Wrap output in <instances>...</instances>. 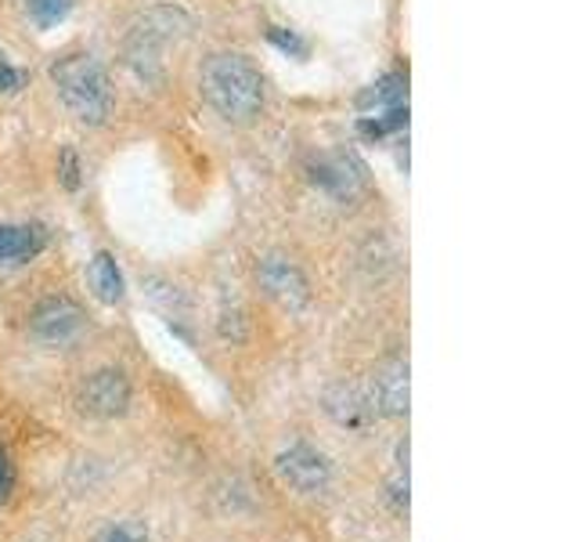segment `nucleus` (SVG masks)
Listing matches in <instances>:
<instances>
[{"mask_svg": "<svg viewBox=\"0 0 577 542\" xmlns=\"http://www.w3.org/2000/svg\"><path fill=\"white\" fill-rule=\"evenodd\" d=\"M199 91L213 113L228 124L245 127L264 113V76L245 54H210L199 70Z\"/></svg>", "mask_w": 577, "mask_h": 542, "instance_id": "1", "label": "nucleus"}, {"mask_svg": "<svg viewBox=\"0 0 577 542\" xmlns=\"http://www.w3.org/2000/svg\"><path fill=\"white\" fill-rule=\"evenodd\" d=\"M51 84L80 124L102 127L113 113V84L94 54H65L51 65Z\"/></svg>", "mask_w": 577, "mask_h": 542, "instance_id": "2", "label": "nucleus"}, {"mask_svg": "<svg viewBox=\"0 0 577 542\" xmlns=\"http://www.w3.org/2000/svg\"><path fill=\"white\" fill-rule=\"evenodd\" d=\"M84 325H87V319L76 301H69V296H48V301H40L33 308L30 336L44 347H65L84 333Z\"/></svg>", "mask_w": 577, "mask_h": 542, "instance_id": "3", "label": "nucleus"}, {"mask_svg": "<svg viewBox=\"0 0 577 542\" xmlns=\"http://www.w3.org/2000/svg\"><path fill=\"white\" fill-rule=\"evenodd\" d=\"M256 279H260V286H264V293L271 296V301L288 308V311H300L311 301L307 275L300 271L296 261H288L285 253H267L256 268Z\"/></svg>", "mask_w": 577, "mask_h": 542, "instance_id": "4", "label": "nucleus"}, {"mask_svg": "<svg viewBox=\"0 0 577 542\" xmlns=\"http://www.w3.org/2000/svg\"><path fill=\"white\" fill-rule=\"evenodd\" d=\"M279 473L296 492L314 496V492H325L328 481H333V463H328V456L314 449V445L296 441L279 456Z\"/></svg>", "mask_w": 577, "mask_h": 542, "instance_id": "5", "label": "nucleus"}, {"mask_svg": "<svg viewBox=\"0 0 577 542\" xmlns=\"http://www.w3.org/2000/svg\"><path fill=\"white\" fill-rule=\"evenodd\" d=\"M130 405V379L119 369H98L80 387V409L98 419H116Z\"/></svg>", "mask_w": 577, "mask_h": 542, "instance_id": "6", "label": "nucleus"}, {"mask_svg": "<svg viewBox=\"0 0 577 542\" xmlns=\"http://www.w3.org/2000/svg\"><path fill=\"white\" fill-rule=\"evenodd\" d=\"M325 413L347 430H368L379 416L376 402H373V390H368L365 384H347V379L336 384L325 395Z\"/></svg>", "mask_w": 577, "mask_h": 542, "instance_id": "7", "label": "nucleus"}, {"mask_svg": "<svg viewBox=\"0 0 577 542\" xmlns=\"http://www.w3.org/2000/svg\"><path fill=\"white\" fill-rule=\"evenodd\" d=\"M314 185L328 192L336 202H350L365 192V167L354 156H325L314 167Z\"/></svg>", "mask_w": 577, "mask_h": 542, "instance_id": "8", "label": "nucleus"}, {"mask_svg": "<svg viewBox=\"0 0 577 542\" xmlns=\"http://www.w3.org/2000/svg\"><path fill=\"white\" fill-rule=\"evenodd\" d=\"M368 390H373L379 416H394V419L408 416V362L405 358L382 362L373 376V384H368Z\"/></svg>", "mask_w": 577, "mask_h": 542, "instance_id": "9", "label": "nucleus"}, {"mask_svg": "<svg viewBox=\"0 0 577 542\" xmlns=\"http://www.w3.org/2000/svg\"><path fill=\"white\" fill-rule=\"evenodd\" d=\"M44 228L40 225H0V264H25L44 250Z\"/></svg>", "mask_w": 577, "mask_h": 542, "instance_id": "10", "label": "nucleus"}, {"mask_svg": "<svg viewBox=\"0 0 577 542\" xmlns=\"http://www.w3.org/2000/svg\"><path fill=\"white\" fill-rule=\"evenodd\" d=\"M91 286H94V296H98L102 304H119L123 301V275H119V264L113 253H94L91 261Z\"/></svg>", "mask_w": 577, "mask_h": 542, "instance_id": "11", "label": "nucleus"}, {"mask_svg": "<svg viewBox=\"0 0 577 542\" xmlns=\"http://www.w3.org/2000/svg\"><path fill=\"white\" fill-rule=\"evenodd\" d=\"M365 108H394V105H408V80L405 76H382L376 87H368L361 94Z\"/></svg>", "mask_w": 577, "mask_h": 542, "instance_id": "12", "label": "nucleus"}, {"mask_svg": "<svg viewBox=\"0 0 577 542\" xmlns=\"http://www.w3.org/2000/svg\"><path fill=\"white\" fill-rule=\"evenodd\" d=\"M401 127H408V105L382 108L376 119H361V134H368V138H382V134L401 131Z\"/></svg>", "mask_w": 577, "mask_h": 542, "instance_id": "13", "label": "nucleus"}, {"mask_svg": "<svg viewBox=\"0 0 577 542\" xmlns=\"http://www.w3.org/2000/svg\"><path fill=\"white\" fill-rule=\"evenodd\" d=\"M91 542H148V524L127 518V521H113L108 528H102Z\"/></svg>", "mask_w": 577, "mask_h": 542, "instance_id": "14", "label": "nucleus"}, {"mask_svg": "<svg viewBox=\"0 0 577 542\" xmlns=\"http://www.w3.org/2000/svg\"><path fill=\"white\" fill-rule=\"evenodd\" d=\"M25 8H30L33 22L44 25V30L69 15V0H25Z\"/></svg>", "mask_w": 577, "mask_h": 542, "instance_id": "15", "label": "nucleus"}, {"mask_svg": "<svg viewBox=\"0 0 577 542\" xmlns=\"http://www.w3.org/2000/svg\"><path fill=\"white\" fill-rule=\"evenodd\" d=\"M11 496H15V463H11V456L0 449V507H8Z\"/></svg>", "mask_w": 577, "mask_h": 542, "instance_id": "16", "label": "nucleus"}, {"mask_svg": "<svg viewBox=\"0 0 577 542\" xmlns=\"http://www.w3.org/2000/svg\"><path fill=\"white\" fill-rule=\"evenodd\" d=\"M62 185L69 188V192H73V188H80V163H76V156L69 153H62Z\"/></svg>", "mask_w": 577, "mask_h": 542, "instance_id": "17", "label": "nucleus"}, {"mask_svg": "<svg viewBox=\"0 0 577 542\" xmlns=\"http://www.w3.org/2000/svg\"><path fill=\"white\" fill-rule=\"evenodd\" d=\"M22 87V73L15 65H8V59L0 62V94H15Z\"/></svg>", "mask_w": 577, "mask_h": 542, "instance_id": "18", "label": "nucleus"}, {"mask_svg": "<svg viewBox=\"0 0 577 542\" xmlns=\"http://www.w3.org/2000/svg\"><path fill=\"white\" fill-rule=\"evenodd\" d=\"M271 44H279L282 51H293V54H307V44H304V40H300L296 33L271 30Z\"/></svg>", "mask_w": 577, "mask_h": 542, "instance_id": "19", "label": "nucleus"}, {"mask_svg": "<svg viewBox=\"0 0 577 542\" xmlns=\"http://www.w3.org/2000/svg\"><path fill=\"white\" fill-rule=\"evenodd\" d=\"M0 62H4V51H0Z\"/></svg>", "mask_w": 577, "mask_h": 542, "instance_id": "20", "label": "nucleus"}]
</instances>
